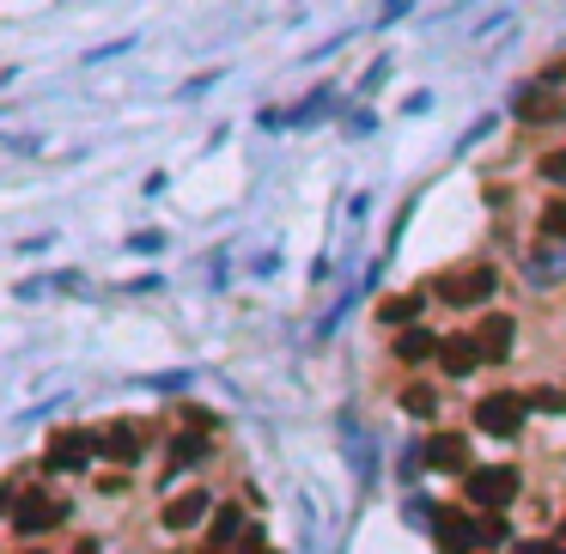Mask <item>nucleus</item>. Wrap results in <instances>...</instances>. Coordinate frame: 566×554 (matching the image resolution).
<instances>
[{
    "instance_id": "obj_22",
    "label": "nucleus",
    "mask_w": 566,
    "mask_h": 554,
    "mask_svg": "<svg viewBox=\"0 0 566 554\" xmlns=\"http://www.w3.org/2000/svg\"><path fill=\"white\" fill-rule=\"evenodd\" d=\"M549 554H566V549H549Z\"/></svg>"
},
{
    "instance_id": "obj_15",
    "label": "nucleus",
    "mask_w": 566,
    "mask_h": 554,
    "mask_svg": "<svg viewBox=\"0 0 566 554\" xmlns=\"http://www.w3.org/2000/svg\"><path fill=\"white\" fill-rule=\"evenodd\" d=\"M196 457H207V439H196V432H177V439H171V463H196Z\"/></svg>"
},
{
    "instance_id": "obj_7",
    "label": "nucleus",
    "mask_w": 566,
    "mask_h": 554,
    "mask_svg": "<svg viewBox=\"0 0 566 554\" xmlns=\"http://www.w3.org/2000/svg\"><path fill=\"white\" fill-rule=\"evenodd\" d=\"M512 110H518V123H561L566 98L554 92V86H530L524 98H512Z\"/></svg>"
},
{
    "instance_id": "obj_2",
    "label": "nucleus",
    "mask_w": 566,
    "mask_h": 554,
    "mask_svg": "<svg viewBox=\"0 0 566 554\" xmlns=\"http://www.w3.org/2000/svg\"><path fill=\"white\" fill-rule=\"evenodd\" d=\"M518 493V469H505V463H488V469H469V506H481L493 518V512L505 506Z\"/></svg>"
},
{
    "instance_id": "obj_1",
    "label": "nucleus",
    "mask_w": 566,
    "mask_h": 554,
    "mask_svg": "<svg viewBox=\"0 0 566 554\" xmlns=\"http://www.w3.org/2000/svg\"><path fill=\"white\" fill-rule=\"evenodd\" d=\"M524 415H530V402H524L518 390H500V396H481V402H475V427L493 432V439H518Z\"/></svg>"
},
{
    "instance_id": "obj_11",
    "label": "nucleus",
    "mask_w": 566,
    "mask_h": 554,
    "mask_svg": "<svg viewBox=\"0 0 566 554\" xmlns=\"http://www.w3.org/2000/svg\"><path fill=\"white\" fill-rule=\"evenodd\" d=\"M201 512H207V493L189 488V493H177V500L165 506V524H171V530H189V524H196Z\"/></svg>"
},
{
    "instance_id": "obj_6",
    "label": "nucleus",
    "mask_w": 566,
    "mask_h": 554,
    "mask_svg": "<svg viewBox=\"0 0 566 554\" xmlns=\"http://www.w3.org/2000/svg\"><path fill=\"white\" fill-rule=\"evenodd\" d=\"M92 451H98V432H55L43 463H49V469H86Z\"/></svg>"
},
{
    "instance_id": "obj_21",
    "label": "nucleus",
    "mask_w": 566,
    "mask_h": 554,
    "mask_svg": "<svg viewBox=\"0 0 566 554\" xmlns=\"http://www.w3.org/2000/svg\"><path fill=\"white\" fill-rule=\"evenodd\" d=\"M554 79H566V62H554Z\"/></svg>"
},
{
    "instance_id": "obj_8",
    "label": "nucleus",
    "mask_w": 566,
    "mask_h": 554,
    "mask_svg": "<svg viewBox=\"0 0 566 554\" xmlns=\"http://www.w3.org/2000/svg\"><path fill=\"white\" fill-rule=\"evenodd\" d=\"M439 366L451 372V378H469V372L481 366V348H475V336H439Z\"/></svg>"
},
{
    "instance_id": "obj_4",
    "label": "nucleus",
    "mask_w": 566,
    "mask_h": 554,
    "mask_svg": "<svg viewBox=\"0 0 566 554\" xmlns=\"http://www.w3.org/2000/svg\"><path fill=\"white\" fill-rule=\"evenodd\" d=\"M62 518H67V500H55V493H43V488H32L25 500H18V512H13L18 537H37V530H55Z\"/></svg>"
},
{
    "instance_id": "obj_16",
    "label": "nucleus",
    "mask_w": 566,
    "mask_h": 554,
    "mask_svg": "<svg viewBox=\"0 0 566 554\" xmlns=\"http://www.w3.org/2000/svg\"><path fill=\"white\" fill-rule=\"evenodd\" d=\"M542 238H566V201H549V207H542Z\"/></svg>"
},
{
    "instance_id": "obj_13",
    "label": "nucleus",
    "mask_w": 566,
    "mask_h": 554,
    "mask_svg": "<svg viewBox=\"0 0 566 554\" xmlns=\"http://www.w3.org/2000/svg\"><path fill=\"white\" fill-rule=\"evenodd\" d=\"M98 451H104V457H116V463H135L140 457V432L135 427H110L104 439H98Z\"/></svg>"
},
{
    "instance_id": "obj_3",
    "label": "nucleus",
    "mask_w": 566,
    "mask_h": 554,
    "mask_svg": "<svg viewBox=\"0 0 566 554\" xmlns=\"http://www.w3.org/2000/svg\"><path fill=\"white\" fill-rule=\"evenodd\" d=\"M432 530H439L444 554H475L481 549V518H469L463 506H439L432 512Z\"/></svg>"
},
{
    "instance_id": "obj_9",
    "label": "nucleus",
    "mask_w": 566,
    "mask_h": 554,
    "mask_svg": "<svg viewBox=\"0 0 566 554\" xmlns=\"http://www.w3.org/2000/svg\"><path fill=\"white\" fill-rule=\"evenodd\" d=\"M420 463H427V469H469V439H451V432H444V439H432V445L420 451Z\"/></svg>"
},
{
    "instance_id": "obj_23",
    "label": "nucleus",
    "mask_w": 566,
    "mask_h": 554,
    "mask_svg": "<svg viewBox=\"0 0 566 554\" xmlns=\"http://www.w3.org/2000/svg\"><path fill=\"white\" fill-rule=\"evenodd\" d=\"M0 506H7V493H0Z\"/></svg>"
},
{
    "instance_id": "obj_10",
    "label": "nucleus",
    "mask_w": 566,
    "mask_h": 554,
    "mask_svg": "<svg viewBox=\"0 0 566 554\" xmlns=\"http://www.w3.org/2000/svg\"><path fill=\"white\" fill-rule=\"evenodd\" d=\"M475 348H481V360H505L512 354V317H488L475 329Z\"/></svg>"
},
{
    "instance_id": "obj_17",
    "label": "nucleus",
    "mask_w": 566,
    "mask_h": 554,
    "mask_svg": "<svg viewBox=\"0 0 566 554\" xmlns=\"http://www.w3.org/2000/svg\"><path fill=\"white\" fill-rule=\"evenodd\" d=\"M402 408H408V415H432V390H408V396H402Z\"/></svg>"
},
{
    "instance_id": "obj_14",
    "label": "nucleus",
    "mask_w": 566,
    "mask_h": 554,
    "mask_svg": "<svg viewBox=\"0 0 566 554\" xmlns=\"http://www.w3.org/2000/svg\"><path fill=\"white\" fill-rule=\"evenodd\" d=\"M378 317H383V324H408V317H420V293H397V299H383Z\"/></svg>"
},
{
    "instance_id": "obj_5",
    "label": "nucleus",
    "mask_w": 566,
    "mask_h": 554,
    "mask_svg": "<svg viewBox=\"0 0 566 554\" xmlns=\"http://www.w3.org/2000/svg\"><path fill=\"white\" fill-rule=\"evenodd\" d=\"M488 293H493V275H488V268H457V275L439 280V299H444V305H481Z\"/></svg>"
},
{
    "instance_id": "obj_18",
    "label": "nucleus",
    "mask_w": 566,
    "mask_h": 554,
    "mask_svg": "<svg viewBox=\"0 0 566 554\" xmlns=\"http://www.w3.org/2000/svg\"><path fill=\"white\" fill-rule=\"evenodd\" d=\"M530 408H549V415H554V408H566V396H561V390H536Z\"/></svg>"
},
{
    "instance_id": "obj_12",
    "label": "nucleus",
    "mask_w": 566,
    "mask_h": 554,
    "mask_svg": "<svg viewBox=\"0 0 566 554\" xmlns=\"http://www.w3.org/2000/svg\"><path fill=\"white\" fill-rule=\"evenodd\" d=\"M397 360H439V336H427V329H402L397 336Z\"/></svg>"
},
{
    "instance_id": "obj_19",
    "label": "nucleus",
    "mask_w": 566,
    "mask_h": 554,
    "mask_svg": "<svg viewBox=\"0 0 566 554\" xmlns=\"http://www.w3.org/2000/svg\"><path fill=\"white\" fill-rule=\"evenodd\" d=\"M542 177H554V184H561V177H566V153H549V159H542Z\"/></svg>"
},
{
    "instance_id": "obj_20",
    "label": "nucleus",
    "mask_w": 566,
    "mask_h": 554,
    "mask_svg": "<svg viewBox=\"0 0 566 554\" xmlns=\"http://www.w3.org/2000/svg\"><path fill=\"white\" fill-rule=\"evenodd\" d=\"M74 554H98V542H79V549Z\"/></svg>"
}]
</instances>
